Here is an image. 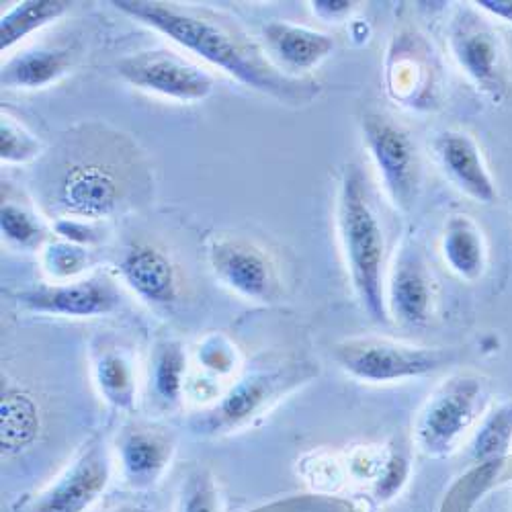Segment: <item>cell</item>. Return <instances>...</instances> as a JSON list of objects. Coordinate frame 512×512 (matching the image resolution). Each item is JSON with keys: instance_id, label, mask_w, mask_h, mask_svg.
<instances>
[{"instance_id": "obj_1", "label": "cell", "mask_w": 512, "mask_h": 512, "mask_svg": "<svg viewBox=\"0 0 512 512\" xmlns=\"http://www.w3.org/2000/svg\"><path fill=\"white\" fill-rule=\"evenodd\" d=\"M115 9L134 17L136 21L154 27L185 50L193 52L211 66H218L248 89L271 95L279 101L302 103L314 97V84L297 80L279 72L259 50L244 37L232 33L220 21L207 19L195 11L179 9L148 0H117Z\"/></svg>"}, {"instance_id": "obj_2", "label": "cell", "mask_w": 512, "mask_h": 512, "mask_svg": "<svg viewBox=\"0 0 512 512\" xmlns=\"http://www.w3.org/2000/svg\"><path fill=\"white\" fill-rule=\"evenodd\" d=\"M338 232L353 287L375 322H388L383 256L386 242L359 166H349L338 191Z\"/></svg>"}, {"instance_id": "obj_3", "label": "cell", "mask_w": 512, "mask_h": 512, "mask_svg": "<svg viewBox=\"0 0 512 512\" xmlns=\"http://www.w3.org/2000/svg\"><path fill=\"white\" fill-rule=\"evenodd\" d=\"M127 189L123 164L93 152L68 154L48 183L46 205L60 220L95 222L113 216Z\"/></svg>"}, {"instance_id": "obj_4", "label": "cell", "mask_w": 512, "mask_h": 512, "mask_svg": "<svg viewBox=\"0 0 512 512\" xmlns=\"http://www.w3.org/2000/svg\"><path fill=\"white\" fill-rule=\"evenodd\" d=\"M488 402L486 381L457 373L433 392L414 424V443L429 457L451 455L463 437L480 422Z\"/></svg>"}, {"instance_id": "obj_5", "label": "cell", "mask_w": 512, "mask_h": 512, "mask_svg": "<svg viewBox=\"0 0 512 512\" xmlns=\"http://www.w3.org/2000/svg\"><path fill=\"white\" fill-rule=\"evenodd\" d=\"M334 359L351 377L367 383H392L435 373L449 355L388 338H351L334 347Z\"/></svg>"}, {"instance_id": "obj_6", "label": "cell", "mask_w": 512, "mask_h": 512, "mask_svg": "<svg viewBox=\"0 0 512 512\" xmlns=\"http://www.w3.org/2000/svg\"><path fill=\"white\" fill-rule=\"evenodd\" d=\"M363 138L390 199L410 211L418 197L420 162L408 130L388 115L369 113L363 117Z\"/></svg>"}, {"instance_id": "obj_7", "label": "cell", "mask_w": 512, "mask_h": 512, "mask_svg": "<svg viewBox=\"0 0 512 512\" xmlns=\"http://www.w3.org/2000/svg\"><path fill=\"white\" fill-rule=\"evenodd\" d=\"M117 72L132 87L177 101H203L213 91V78L201 66L166 50H150L127 56Z\"/></svg>"}, {"instance_id": "obj_8", "label": "cell", "mask_w": 512, "mask_h": 512, "mask_svg": "<svg viewBox=\"0 0 512 512\" xmlns=\"http://www.w3.org/2000/svg\"><path fill=\"white\" fill-rule=\"evenodd\" d=\"M111 457L105 445L91 443L33 500L29 512H87L107 490Z\"/></svg>"}, {"instance_id": "obj_9", "label": "cell", "mask_w": 512, "mask_h": 512, "mask_svg": "<svg viewBox=\"0 0 512 512\" xmlns=\"http://www.w3.org/2000/svg\"><path fill=\"white\" fill-rule=\"evenodd\" d=\"M216 277L244 300L271 302L279 281L269 256L244 238H218L209 248Z\"/></svg>"}, {"instance_id": "obj_10", "label": "cell", "mask_w": 512, "mask_h": 512, "mask_svg": "<svg viewBox=\"0 0 512 512\" xmlns=\"http://www.w3.org/2000/svg\"><path fill=\"white\" fill-rule=\"evenodd\" d=\"M19 304L33 314L58 318H97L111 314L119 304L117 289L99 277L37 285L19 293Z\"/></svg>"}, {"instance_id": "obj_11", "label": "cell", "mask_w": 512, "mask_h": 512, "mask_svg": "<svg viewBox=\"0 0 512 512\" xmlns=\"http://www.w3.org/2000/svg\"><path fill=\"white\" fill-rule=\"evenodd\" d=\"M297 379H304L302 373L289 369H265L254 371L242 379L222 396V400L203 420L207 433L234 431L238 426L250 422L261 414L287 386H293Z\"/></svg>"}, {"instance_id": "obj_12", "label": "cell", "mask_w": 512, "mask_h": 512, "mask_svg": "<svg viewBox=\"0 0 512 512\" xmlns=\"http://www.w3.org/2000/svg\"><path fill=\"white\" fill-rule=\"evenodd\" d=\"M451 50L459 68L478 89L500 99L504 84V58L498 33L482 19L463 15L451 31Z\"/></svg>"}, {"instance_id": "obj_13", "label": "cell", "mask_w": 512, "mask_h": 512, "mask_svg": "<svg viewBox=\"0 0 512 512\" xmlns=\"http://www.w3.org/2000/svg\"><path fill=\"white\" fill-rule=\"evenodd\" d=\"M388 312L406 326H424L435 310V285L416 250H402L394 263L388 297Z\"/></svg>"}, {"instance_id": "obj_14", "label": "cell", "mask_w": 512, "mask_h": 512, "mask_svg": "<svg viewBox=\"0 0 512 512\" xmlns=\"http://www.w3.org/2000/svg\"><path fill=\"white\" fill-rule=\"evenodd\" d=\"M173 455V437L150 426L127 429L117 441L121 476L134 490L154 488L166 474Z\"/></svg>"}, {"instance_id": "obj_15", "label": "cell", "mask_w": 512, "mask_h": 512, "mask_svg": "<svg viewBox=\"0 0 512 512\" xmlns=\"http://www.w3.org/2000/svg\"><path fill=\"white\" fill-rule=\"evenodd\" d=\"M123 281L152 306H170L179 297V277L170 256L150 242H136L119 263Z\"/></svg>"}, {"instance_id": "obj_16", "label": "cell", "mask_w": 512, "mask_h": 512, "mask_svg": "<svg viewBox=\"0 0 512 512\" xmlns=\"http://www.w3.org/2000/svg\"><path fill=\"white\" fill-rule=\"evenodd\" d=\"M439 162L447 177L480 203L496 201V185L476 140L465 132H445L435 142Z\"/></svg>"}, {"instance_id": "obj_17", "label": "cell", "mask_w": 512, "mask_h": 512, "mask_svg": "<svg viewBox=\"0 0 512 512\" xmlns=\"http://www.w3.org/2000/svg\"><path fill=\"white\" fill-rule=\"evenodd\" d=\"M265 41L279 70L308 72L334 52V39L326 33L275 21L265 27Z\"/></svg>"}, {"instance_id": "obj_18", "label": "cell", "mask_w": 512, "mask_h": 512, "mask_svg": "<svg viewBox=\"0 0 512 512\" xmlns=\"http://www.w3.org/2000/svg\"><path fill=\"white\" fill-rule=\"evenodd\" d=\"M443 256L449 269L465 279L476 281L486 271V242L482 230L469 216H451L443 232Z\"/></svg>"}, {"instance_id": "obj_19", "label": "cell", "mask_w": 512, "mask_h": 512, "mask_svg": "<svg viewBox=\"0 0 512 512\" xmlns=\"http://www.w3.org/2000/svg\"><path fill=\"white\" fill-rule=\"evenodd\" d=\"M70 70V52L60 48L25 50L3 66V87L44 89Z\"/></svg>"}, {"instance_id": "obj_20", "label": "cell", "mask_w": 512, "mask_h": 512, "mask_svg": "<svg viewBox=\"0 0 512 512\" xmlns=\"http://www.w3.org/2000/svg\"><path fill=\"white\" fill-rule=\"evenodd\" d=\"M39 410L35 400L11 383H3V422H0V445L3 453L15 455L33 445L39 433Z\"/></svg>"}, {"instance_id": "obj_21", "label": "cell", "mask_w": 512, "mask_h": 512, "mask_svg": "<svg viewBox=\"0 0 512 512\" xmlns=\"http://www.w3.org/2000/svg\"><path fill=\"white\" fill-rule=\"evenodd\" d=\"M68 9L62 0H27L13 7L0 21V50H11L33 31L60 19Z\"/></svg>"}, {"instance_id": "obj_22", "label": "cell", "mask_w": 512, "mask_h": 512, "mask_svg": "<svg viewBox=\"0 0 512 512\" xmlns=\"http://www.w3.org/2000/svg\"><path fill=\"white\" fill-rule=\"evenodd\" d=\"M95 381L101 396L119 410H130L136 402V369L125 353L105 351L95 363Z\"/></svg>"}, {"instance_id": "obj_23", "label": "cell", "mask_w": 512, "mask_h": 512, "mask_svg": "<svg viewBox=\"0 0 512 512\" xmlns=\"http://www.w3.org/2000/svg\"><path fill=\"white\" fill-rule=\"evenodd\" d=\"M185 373L187 357L183 349L175 343L162 345L152 363V386L156 398L166 406L179 404L185 392Z\"/></svg>"}, {"instance_id": "obj_24", "label": "cell", "mask_w": 512, "mask_h": 512, "mask_svg": "<svg viewBox=\"0 0 512 512\" xmlns=\"http://www.w3.org/2000/svg\"><path fill=\"white\" fill-rule=\"evenodd\" d=\"M512 441V402L502 404L492 410L484 422L478 426V431L472 441V457L480 463H496L500 461Z\"/></svg>"}, {"instance_id": "obj_25", "label": "cell", "mask_w": 512, "mask_h": 512, "mask_svg": "<svg viewBox=\"0 0 512 512\" xmlns=\"http://www.w3.org/2000/svg\"><path fill=\"white\" fill-rule=\"evenodd\" d=\"M41 142L19 121L3 115L0 125V158L9 164H25L39 156Z\"/></svg>"}, {"instance_id": "obj_26", "label": "cell", "mask_w": 512, "mask_h": 512, "mask_svg": "<svg viewBox=\"0 0 512 512\" xmlns=\"http://www.w3.org/2000/svg\"><path fill=\"white\" fill-rule=\"evenodd\" d=\"M89 265V252L74 242H56L44 250V269L58 283L70 281Z\"/></svg>"}, {"instance_id": "obj_27", "label": "cell", "mask_w": 512, "mask_h": 512, "mask_svg": "<svg viewBox=\"0 0 512 512\" xmlns=\"http://www.w3.org/2000/svg\"><path fill=\"white\" fill-rule=\"evenodd\" d=\"M177 512H222L220 492L205 472L193 474L179 496Z\"/></svg>"}, {"instance_id": "obj_28", "label": "cell", "mask_w": 512, "mask_h": 512, "mask_svg": "<svg viewBox=\"0 0 512 512\" xmlns=\"http://www.w3.org/2000/svg\"><path fill=\"white\" fill-rule=\"evenodd\" d=\"M0 230L3 236L17 246H35L41 238V228L31 213L15 203H5L0 213Z\"/></svg>"}, {"instance_id": "obj_29", "label": "cell", "mask_w": 512, "mask_h": 512, "mask_svg": "<svg viewBox=\"0 0 512 512\" xmlns=\"http://www.w3.org/2000/svg\"><path fill=\"white\" fill-rule=\"evenodd\" d=\"M410 463L404 453L392 451L383 457V463L373 480V494L377 500H392L408 482Z\"/></svg>"}, {"instance_id": "obj_30", "label": "cell", "mask_w": 512, "mask_h": 512, "mask_svg": "<svg viewBox=\"0 0 512 512\" xmlns=\"http://www.w3.org/2000/svg\"><path fill=\"white\" fill-rule=\"evenodd\" d=\"M199 361L213 373H230L234 369V349L222 336H209L199 347Z\"/></svg>"}, {"instance_id": "obj_31", "label": "cell", "mask_w": 512, "mask_h": 512, "mask_svg": "<svg viewBox=\"0 0 512 512\" xmlns=\"http://www.w3.org/2000/svg\"><path fill=\"white\" fill-rule=\"evenodd\" d=\"M56 228L68 242H74V244H80V246L91 244L95 240L93 228L82 220H58Z\"/></svg>"}, {"instance_id": "obj_32", "label": "cell", "mask_w": 512, "mask_h": 512, "mask_svg": "<svg viewBox=\"0 0 512 512\" xmlns=\"http://www.w3.org/2000/svg\"><path fill=\"white\" fill-rule=\"evenodd\" d=\"M353 3H347V0H318L314 3V11L324 17V19H336L340 15L351 13Z\"/></svg>"}, {"instance_id": "obj_33", "label": "cell", "mask_w": 512, "mask_h": 512, "mask_svg": "<svg viewBox=\"0 0 512 512\" xmlns=\"http://www.w3.org/2000/svg\"><path fill=\"white\" fill-rule=\"evenodd\" d=\"M478 5L486 13L500 17L512 25V0H480Z\"/></svg>"}, {"instance_id": "obj_34", "label": "cell", "mask_w": 512, "mask_h": 512, "mask_svg": "<svg viewBox=\"0 0 512 512\" xmlns=\"http://www.w3.org/2000/svg\"><path fill=\"white\" fill-rule=\"evenodd\" d=\"M109 512H152L148 506H142V504H121Z\"/></svg>"}]
</instances>
